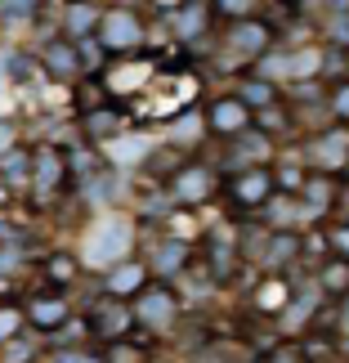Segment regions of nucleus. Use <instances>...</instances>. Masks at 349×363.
<instances>
[{
  "label": "nucleus",
  "instance_id": "nucleus-1",
  "mask_svg": "<svg viewBox=\"0 0 349 363\" xmlns=\"http://www.w3.org/2000/svg\"><path fill=\"white\" fill-rule=\"evenodd\" d=\"M94 40H99V45L113 54V59H130V54H139V50L148 45V27H144V18H139L135 9L113 5V9H103Z\"/></svg>",
  "mask_w": 349,
  "mask_h": 363
},
{
  "label": "nucleus",
  "instance_id": "nucleus-2",
  "mask_svg": "<svg viewBox=\"0 0 349 363\" xmlns=\"http://www.w3.org/2000/svg\"><path fill=\"white\" fill-rule=\"evenodd\" d=\"M130 247H135V225L125 216H108V220H99V229L86 242V264L108 274L113 264L130 260Z\"/></svg>",
  "mask_w": 349,
  "mask_h": 363
},
{
  "label": "nucleus",
  "instance_id": "nucleus-3",
  "mask_svg": "<svg viewBox=\"0 0 349 363\" xmlns=\"http://www.w3.org/2000/svg\"><path fill=\"white\" fill-rule=\"evenodd\" d=\"M215 189H219V171H215V166H206V162H184L179 171L166 175V198L179 202V206L211 202Z\"/></svg>",
  "mask_w": 349,
  "mask_h": 363
},
{
  "label": "nucleus",
  "instance_id": "nucleus-4",
  "mask_svg": "<svg viewBox=\"0 0 349 363\" xmlns=\"http://www.w3.org/2000/svg\"><path fill=\"white\" fill-rule=\"evenodd\" d=\"M130 314H135V328H144V332H152V337H161V332H171V328H175V318H179V301H175V291H171V287L148 283V287L130 301Z\"/></svg>",
  "mask_w": 349,
  "mask_h": 363
},
{
  "label": "nucleus",
  "instance_id": "nucleus-5",
  "mask_svg": "<svg viewBox=\"0 0 349 363\" xmlns=\"http://www.w3.org/2000/svg\"><path fill=\"white\" fill-rule=\"evenodd\" d=\"M345 157H349V130L336 121V125L314 130L309 152H304V166H314V171H323V175H336V171H345Z\"/></svg>",
  "mask_w": 349,
  "mask_h": 363
},
{
  "label": "nucleus",
  "instance_id": "nucleus-6",
  "mask_svg": "<svg viewBox=\"0 0 349 363\" xmlns=\"http://www.w3.org/2000/svg\"><path fill=\"white\" fill-rule=\"evenodd\" d=\"M278 45V27L264 18V13H256V18H242V23H233L229 27V50L233 54H242V59H264Z\"/></svg>",
  "mask_w": 349,
  "mask_h": 363
},
{
  "label": "nucleus",
  "instance_id": "nucleus-7",
  "mask_svg": "<svg viewBox=\"0 0 349 363\" xmlns=\"http://www.w3.org/2000/svg\"><path fill=\"white\" fill-rule=\"evenodd\" d=\"M206 130L211 135H219V139H237L242 130H251V108L237 99V94L229 90V94H215L211 104H206Z\"/></svg>",
  "mask_w": 349,
  "mask_h": 363
},
{
  "label": "nucleus",
  "instance_id": "nucleus-8",
  "mask_svg": "<svg viewBox=\"0 0 349 363\" xmlns=\"http://www.w3.org/2000/svg\"><path fill=\"white\" fill-rule=\"evenodd\" d=\"M229 198H233V206H242V211H260L264 202L273 198V171L269 166H251V171H237V175H229Z\"/></svg>",
  "mask_w": 349,
  "mask_h": 363
},
{
  "label": "nucleus",
  "instance_id": "nucleus-9",
  "mask_svg": "<svg viewBox=\"0 0 349 363\" xmlns=\"http://www.w3.org/2000/svg\"><path fill=\"white\" fill-rule=\"evenodd\" d=\"M23 314H27V328H36V332H59L67 318H72V301H67L63 291H36V296H27Z\"/></svg>",
  "mask_w": 349,
  "mask_h": 363
},
{
  "label": "nucleus",
  "instance_id": "nucleus-10",
  "mask_svg": "<svg viewBox=\"0 0 349 363\" xmlns=\"http://www.w3.org/2000/svg\"><path fill=\"white\" fill-rule=\"evenodd\" d=\"M90 332L99 341H125V332H135V314H130V301H117V296H103L99 305L90 310Z\"/></svg>",
  "mask_w": 349,
  "mask_h": 363
},
{
  "label": "nucleus",
  "instance_id": "nucleus-11",
  "mask_svg": "<svg viewBox=\"0 0 349 363\" xmlns=\"http://www.w3.org/2000/svg\"><path fill=\"white\" fill-rule=\"evenodd\" d=\"M36 63L45 67L50 81H81V77H86V72H81V59H76V45H72L67 36L45 40V45H40V54H36Z\"/></svg>",
  "mask_w": 349,
  "mask_h": 363
},
{
  "label": "nucleus",
  "instance_id": "nucleus-12",
  "mask_svg": "<svg viewBox=\"0 0 349 363\" xmlns=\"http://www.w3.org/2000/svg\"><path fill=\"white\" fill-rule=\"evenodd\" d=\"M67 184V152H59L54 144L32 148V189L36 193H59Z\"/></svg>",
  "mask_w": 349,
  "mask_h": 363
},
{
  "label": "nucleus",
  "instance_id": "nucleus-13",
  "mask_svg": "<svg viewBox=\"0 0 349 363\" xmlns=\"http://www.w3.org/2000/svg\"><path fill=\"white\" fill-rule=\"evenodd\" d=\"M148 283H152L148 260H121V264H113V269L103 274V291H108V296H117V301L139 296Z\"/></svg>",
  "mask_w": 349,
  "mask_h": 363
},
{
  "label": "nucleus",
  "instance_id": "nucleus-14",
  "mask_svg": "<svg viewBox=\"0 0 349 363\" xmlns=\"http://www.w3.org/2000/svg\"><path fill=\"white\" fill-rule=\"evenodd\" d=\"M99 18H103V9L94 0H67L63 13H59V36H67V40L94 36L99 32Z\"/></svg>",
  "mask_w": 349,
  "mask_h": 363
},
{
  "label": "nucleus",
  "instance_id": "nucleus-15",
  "mask_svg": "<svg viewBox=\"0 0 349 363\" xmlns=\"http://www.w3.org/2000/svg\"><path fill=\"white\" fill-rule=\"evenodd\" d=\"M166 27H171V36L175 40H184V45H193V40H202L206 36V27H211V9L198 5V0H188L179 13H171V18H161Z\"/></svg>",
  "mask_w": 349,
  "mask_h": 363
},
{
  "label": "nucleus",
  "instance_id": "nucleus-16",
  "mask_svg": "<svg viewBox=\"0 0 349 363\" xmlns=\"http://www.w3.org/2000/svg\"><path fill=\"white\" fill-rule=\"evenodd\" d=\"M81 125H86V139H94V144H113L117 135L130 130V117L121 113V108H94V113L81 117Z\"/></svg>",
  "mask_w": 349,
  "mask_h": 363
},
{
  "label": "nucleus",
  "instance_id": "nucleus-17",
  "mask_svg": "<svg viewBox=\"0 0 349 363\" xmlns=\"http://www.w3.org/2000/svg\"><path fill=\"white\" fill-rule=\"evenodd\" d=\"M188 256H193V247H188L184 238H166L157 251H152V264H148V274L179 278V274H188Z\"/></svg>",
  "mask_w": 349,
  "mask_h": 363
},
{
  "label": "nucleus",
  "instance_id": "nucleus-18",
  "mask_svg": "<svg viewBox=\"0 0 349 363\" xmlns=\"http://www.w3.org/2000/svg\"><path fill=\"white\" fill-rule=\"evenodd\" d=\"M233 94L242 99L246 108H251V117L260 113V108H269V104H278V86L269 77H260V72H246V77H237V86H233Z\"/></svg>",
  "mask_w": 349,
  "mask_h": 363
},
{
  "label": "nucleus",
  "instance_id": "nucleus-19",
  "mask_svg": "<svg viewBox=\"0 0 349 363\" xmlns=\"http://www.w3.org/2000/svg\"><path fill=\"white\" fill-rule=\"evenodd\" d=\"M291 296H296V291H291L287 278L269 274V278H264V283L256 287V310H260V314H282L287 305H291Z\"/></svg>",
  "mask_w": 349,
  "mask_h": 363
},
{
  "label": "nucleus",
  "instance_id": "nucleus-20",
  "mask_svg": "<svg viewBox=\"0 0 349 363\" xmlns=\"http://www.w3.org/2000/svg\"><path fill=\"white\" fill-rule=\"evenodd\" d=\"M314 287L323 291V296H349V260L327 256L323 269H318V278H314Z\"/></svg>",
  "mask_w": 349,
  "mask_h": 363
},
{
  "label": "nucleus",
  "instance_id": "nucleus-21",
  "mask_svg": "<svg viewBox=\"0 0 349 363\" xmlns=\"http://www.w3.org/2000/svg\"><path fill=\"white\" fill-rule=\"evenodd\" d=\"M0 179H5V184H13V189L32 184V152H27V148L0 152Z\"/></svg>",
  "mask_w": 349,
  "mask_h": 363
},
{
  "label": "nucleus",
  "instance_id": "nucleus-22",
  "mask_svg": "<svg viewBox=\"0 0 349 363\" xmlns=\"http://www.w3.org/2000/svg\"><path fill=\"white\" fill-rule=\"evenodd\" d=\"M45 278L54 287H72L81 278V260L67 256V251H50V256H45Z\"/></svg>",
  "mask_w": 349,
  "mask_h": 363
},
{
  "label": "nucleus",
  "instance_id": "nucleus-23",
  "mask_svg": "<svg viewBox=\"0 0 349 363\" xmlns=\"http://www.w3.org/2000/svg\"><path fill=\"white\" fill-rule=\"evenodd\" d=\"M202 130H206V117L202 113H184V117L171 125V135H166V139H171V148H193Z\"/></svg>",
  "mask_w": 349,
  "mask_h": 363
},
{
  "label": "nucleus",
  "instance_id": "nucleus-24",
  "mask_svg": "<svg viewBox=\"0 0 349 363\" xmlns=\"http://www.w3.org/2000/svg\"><path fill=\"white\" fill-rule=\"evenodd\" d=\"M23 328H27V314H23V305H13V301H0V345H9L13 337H23Z\"/></svg>",
  "mask_w": 349,
  "mask_h": 363
},
{
  "label": "nucleus",
  "instance_id": "nucleus-25",
  "mask_svg": "<svg viewBox=\"0 0 349 363\" xmlns=\"http://www.w3.org/2000/svg\"><path fill=\"white\" fill-rule=\"evenodd\" d=\"M264 0H211V9L219 13V18H229V23H242V18H256Z\"/></svg>",
  "mask_w": 349,
  "mask_h": 363
},
{
  "label": "nucleus",
  "instance_id": "nucleus-26",
  "mask_svg": "<svg viewBox=\"0 0 349 363\" xmlns=\"http://www.w3.org/2000/svg\"><path fill=\"white\" fill-rule=\"evenodd\" d=\"M0 9H5V23H36L40 0H0Z\"/></svg>",
  "mask_w": 349,
  "mask_h": 363
},
{
  "label": "nucleus",
  "instance_id": "nucleus-27",
  "mask_svg": "<svg viewBox=\"0 0 349 363\" xmlns=\"http://www.w3.org/2000/svg\"><path fill=\"white\" fill-rule=\"evenodd\" d=\"M327 108L341 125H349V81H336V86L327 90Z\"/></svg>",
  "mask_w": 349,
  "mask_h": 363
},
{
  "label": "nucleus",
  "instance_id": "nucleus-28",
  "mask_svg": "<svg viewBox=\"0 0 349 363\" xmlns=\"http://www.w3.org/2000/svg\"><path fill=\"white\" fill-rule=\"evenodd\" d=\"M103 363H144V350H135L130 341H108Z\"/></svg>",
  "mask_w": 349,
  "mask_h": 363
},
{
  "label": "nucleus",
  "instance_id": "nucleus-29",
  "mask_svg": "<svg viewBox=\"0 0 349 363\" xmlns=\"http://www.w3.org/2000/svg\"><path fill=\"white\" fill-rule=\"evenodd\" d=\"M50 363H103V354H94V350H86V345H76V350H59Z\"/></svg>",
  "mask_w": 349,
  "mask_h": 363
},
{
  "label": "nucleus",
  "instance_id": "nucleus-30",
  "mask_svg": "<svg viewBox=\"0 0 349 363\" xmlns=\"http://www.w3.org/2000/svg\"><path fill=\"white\" fill-rule=\"evenodd\" d=\"M0 350H5V363H32V354H36L23 337H13L9 345H0Z\"/></svg>",
  "mask_w": 349,
  "mask_h": 363
},
{
  "label": "nucleus",
  "instance_id": "nucleus-31",
  "mask_svg": "<svg viewBox=\"0 0 349 363\" xmlns=\"http://www.w3.org/2000/svg\"><path fill=\"white\" fill-rule=\"evenodd\" d=\"M327 242H331V251H341V260H349V229L345 225L327 229Z\"/></svg>",
  "mask_w": 349,
  "mask_h": 363
},
{
  "label": "nucleus",
  "instance_id": "nucleus-32",
  "mask_svg": "<svg viewBox=\"0 0 349 363\" xmlns=\"http://www.w3.org/2000/svg\"><path fill=\"white\" fill-rule=\"evenodd\" d=\"M269 363H304V345H282L269 354Z\"/></svg>",
  "mask_w": 349,
  "mask_h": 363
},
{
  "label": "nucleus",
  "instance_id": "nucleus-33",
  "mask_svg": "<svg viewBox=\"0 0 349 363\" xmlns=\"http://www.w3.org/2000/svg\"><path fill=\"white\" fill-rule=\"evenodd\" d=\"M9 148H18V125L0 121V152H9Z\"/></svg>",
  "mask_w": 349,
  "mask_h": 363
},
{
  "label": "nucleus",
  "instance_id": "nucleus-34",
  "mask_svg": "<svg viewBox=\"0 0 349 363\" xmlns=\"http://www.w3.org/2000/svg\"><path fill=\"white\" fill-rule=\"evenodd\" d=\"M148 5L157 9V18H171V13H179V9L188 5V0H148Z\"/></svg>",
  "mask_w": 349,
  "mask_h": 363
},
{
  "label": "nucleus",
  "instance_id": "nucleus-35",
  "mask_svg": "<svg viewBox=\"0 0 349 363\" xmlns=\"http://www.w3.org/2000/svg\"><path fill=\"white\" fill-rule=\"evenodd\" d=\"M341 332L349 337V296H341Z\"/></svg>",
  "mask_w": 349,
  "mask_h": 363
},
{
  "label": "nucleus",
  "instance_id": "nucleus-36",
  "mask_svg": "<svg viewBox=\"0 0 349 363\" xmlns=\"http://www.w3.org/2000/svg\"><path fill=\"white\" fill-rule=\"evenodd\" d=\"M5 63H9V50L0 45V77H5Z\"/></svg>",
  "mask_w": 349,
  "mask_h": 363
},
{
  "label": "nucleus",
  "instance_id": "nucleus-37",
  "mask_svg": "<svg viewBox=\"0 0 349 363\" xmlns=\"http://www.w3.org/2000/svg\"><path fill=\"white\" fill-rule=\"evenodd\" d=\"M345 175H349V157H345Z\"/></svg>",
  "mask_w": 349,
  "mask_h": 363
}]
</instances>
